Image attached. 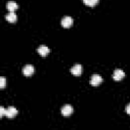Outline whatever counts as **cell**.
Instances as JSON below:
<instances>
[{
	"instance_id": "cell-6",
	"label": "cell",
	"mask_w": 130,
	"mask_h": 130,
	"mask_svg": "<svg viewBox=\"0 0 130 130\" xmlns=\"http://www.w3.org/2000/svg\"><path fill=\"white\" fill-rule=\"evenodd\" d=\"M72 23H73V19L70 16H64L61 20V24L64 27H69V26L72 25Z\"/></svg>"
},
{
	"instance_id": "cell-2",
	"label": "cell",
	"mask_w": 130,
	"mask_h": 130,
	"mask_svg": "<svg viewBox=\"0 0 130 130\" xmlns=\"http://www.w3.org/2000/svg\"><path fill=\"white\" fill-rule=\"evenodd\" d=\"M70 71H71V73H72L73 75L78 76V75H80V74L82 73L83 67H82V65H80V64H75L73 67H71Z\"/></svg>"
},
{
	"instance_id": "cell-12",
	"label": "cell",
	"mask_w": 130,
	"mask_h": 130,
	"mask_svg": "<svg viewBox=\"0 0 130 130\" xmlns=\"http://www.w3.org/2000/svg\"><path fill=\"white\" fill-rule=\"evenodd\" d=\"M5 84H6V78L4 76H1L0 77V87L3 88L5 86Z\"/></svg>"
},
{
	"instance_id": "cell-1",
	"label": "cell",
	"mask_w": 130,
	"mask_h": 130,
	"mask_svg": "<svg viewBox=\"0 0 130 130\" xmlns=\"http://www.w3.org/2000/svg\"><path fill=\"white\" fill-rule=\"evenodd\" d=\"M102 81H103V77H102L100 74L94 73V74L91 75V78H90V84H91V85L96 86V85H99Z\"/></svg>"
},
{
	"instance_id": "cell-5",
	"label": "cell",
	"mask_w": 130,
	"mask_h": 130,
	"mask_svg": "<svg viewBox=\"0 0 130 130\" xmlns=\"http://www.w3.org/2000/svg\"><path fill=\"white\" fill-rule=\"evenodd\" d=\"M34 72H35V67H34L32 65H30V64H27V65H25V66L22 68V73H23L25 76H29V75H31Z\"/></svg>"
},
{
	"instance_id": "cell-7",
	"label": "cell",
	"mask_w": 130,
	"mask_h": 130,
	"mask_svg": "<svg viewBox=\"0 0 130 130\" xmlns=\"http://www.w3.org/2000/svg\"><path fill=\"white\" fill-rule=\"evenodd\" d=\"M18 111L14 108V107H9L8 109H6V112H5V116L8 117V118H13L17 115Z\"/></svg>"
},
{
	"instance_id": "cell-4",
	"label": "cell",
	"mask_w": 130,
	"mask_h": 130,
	"mask_svg": "<svg viewBox=\"0 0 130 130\" xmlns=\"http://www.w3.org/2000/svg\"><path fill=\"white\" fill-rule=\"evenodd\" d=\"M72 112H73V108H72L70 105H64V106L62 107V109H61V113H62V115L65 116V117L70 116V115L72 114Z\"/></svg>"
},
{
	"instance_id": "cell-9",
	"label": "cell",
	"mask_w": 130,
	"mask_h": 130,
	"mask_svg": "<svg viewBox=\"0 0 130 130\" xmlns=\"http://www.w3.org/2000/svg\"><path fill=\"white\" fill-rule=\"evenodd\" d=\"M5 18L6 20H8L9 22H15L17 20V16L16 14L14 13V11H9L6 15H5Z\"/></svg>"
},
{
	"instance_id": "cell-11",
	"label": "cell",
	"mask_w": 130,
	"mask_h": 130,
	"mask_svg": "<svg viewBox=\"0 0 130 130\" xmlns=\"http://www.w3.org/2000/svg\"><path fill=\"white\" fill-rule=\"evenodd\" d=\"M100 0H83V3L87 6H94L95 4L99 3Z\"/></svg>"
},
{
	"instance_id": "cell-8",
	"label": "cell",
	"mask_w": 130,
	"mask_h": 130,
	"mask_svg": "<svg viewBox=\"0 0 130 130\" xmlns=\"http://www.w3.org/2000/svg\"><path fill=\"white\" fill-rule=\"evenodd\" d=\"M38 52H39V54H40L41 56L45 57V56H47V55L49 54L50 49H49L47 46H45V45H41V46L38 47Z\"/></svg>"
},
{
	"instance_id": "cell-14",
	"label": "cell",
	"mask_w": 130,
	"mask_h": 130,
	"mask_svg": "<svg viewBox=\"0 0 130 130\" xmlns=\"http://www.w3.org/2000/svg\"><path fill=\"white\" fill-rule=\"evenodd\" d=\"M125 110H126L127 114H129V115H130V104H128V105L126 106V109H125Z\"/></svg>"
},
{
	"instance_id": "cell-3",
	"label": "cell",
	"mask_w": 130,
	"mask_h": 130,
	"mask_svg": "<svg viewBox=\"0 0 130 130\" xmlns=\"http://www.w3.org/2000/svg\"><path fill=\"white\" fill-rule=\"evenodd\" d=\"M125 76V73H124V71L122 70V69H115L114 70V73H113V78H114V80H116V81H119V80H121L123 77Z\"/></svg>"
},
{
	"instance_id": "cell-13",
	"label": "cell",
	"mask_w": 130,
	"mask_h": 130,
	"mask_svg": "<svg viewBox=\"0 0 130 130\" xmlns=\"http://www.w3.org/2000/svg\"><path fill=\"white\" fill-rule=\"evenodd\" d=\"M5 112H6V110H5L3 107H1V108H0V117L5 116Z\"/></svg>"
},
{
	"instance_id": "cell-10",
	"label": "cell",
	"mask_w": 130,
	"mask_h": 130,
	"mask_svg": "<svg viewBox=\"0 0 130 130\" xmlns=\"http://www.w3.org/2000/svg\"><path fill=\"white\" fill-rule=\"evenodd\" d=\"M6 8L8 11H15L18 8V4L14 1H9L6 3Z\"/></svg>"
}]
</instances>
